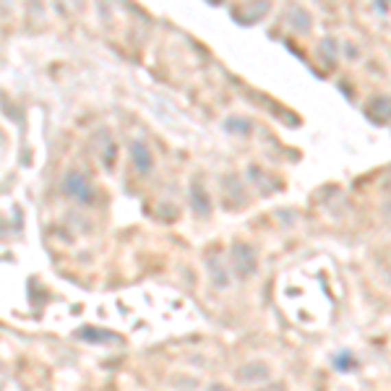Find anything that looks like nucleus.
I'll list each match as a JSON object with an SVG mask.
<instances>
[{"label": "nucleus", "instance_id": "1", "mask_svg": "<svg viewBox=\"0 0 391 391\" xmlns=\"http://www.w3.org/2000/svg\"><path fill=\"white\" fill-rule=\"evenodd\" d=\"M230 269L235 272L237 279H248L259 272V259H256V250L248 246V243H233L230 248Z\"/></svg>", "mask_w": 391, "mask_h": 391}, {"label": "nucleus", "instance_id": "2", "mask_svg": "<svg viewBox=\"0 0 391 391\" xmlns=\"http://www.w3.org/2000/svg\"><path fill=\"white\" fill-rule=\"evenodd\" d=\"M63 193L68 196V198L78 201V204H94V196H97V191H94V185H91V182L81 175V172L71 169V172L63 178Z\"/></svg>", "mask_w": 391, "mask_h": 391}, {"label": "nucleus", "instance_id": "3", "mask_svg": "<svg viewBox=\"0 0 391 391\" xmlns=\"http://www.w3.org/2000/svg\"><path fill=\"white\" fill-rule=\"evenodd\" d=\"M188 201H191V209H193L196 217H209L211 214V196H209V188L204 185L201 178H193L191 185H188Z\"/></svg>", "mask_w": 391, "mask_h": 391}, {"label": "nucleus", "instance_id": "4", "mask_svg": "<svg viewBox=\"0 0 391 391\" xmlns=\"http://www.w3.org/2000/svg\"><path fill=\"white\" fill-rule=\"evenodd\" d=\"M128 156H130V165H133V169H136L139 175H149V172L154 169V156H152V149H149L146 141H141V139L130 141Z\"/></svg>", "mask_w": 391, "mask_h": 391}, {"label": "nucleus", "instance_id": "5", "mask_svg": "<svg viewBox=\"0 0 391 391\" xmlns=\"http://www.w3.org/2000/svg\"><path fill=\"white\" fill-rule=\"evenodd\" d=\"M269 378H272V370H269V365L261 363V360H250V363H243L237 368V381L246 383V386L266 383Z\"/></svg>", "mask_w": 391, "mask_h": 391}, {"label": "nucleus", "instance_id": "6", "mask_svg": "<svg viewBox=\"0 0 391 391\" xmlns=\"http://www.w3.org/2000/svg\"><path fill=\"white\" fill-rule=\"evenodd\" d=\"M97 154H99L104 167H112V165H115L117 143L115 139L110 136V130H99V133H97Z\"/></svg>", "mask_w": 391, "mask_h": 391}, {"label": "nucleus", "instance_id": "7", "mask_svg": "<svg viewBox=\"0 0 391 391\" xmlns=\"http://www.w3.org/2000/svg\"><path fill=\"white\" fill-rule=\"evenodd\" d=\"M76 334L84 342H89V344H117L120 342L115 331H104V329H94V326H84V329H78Z\"/></svg>", "mask_w": 391, "mask_h": 391}, {"label": "nucleus", "instance_id": "8", "mask_svg": "<svg viewBox=\"0 0 391 391\" xmlns=\"http://www.w3.org/2000/svg\"><path fill=\"white\" fill-rule=\"evenodd\" d=\"M206 269H209V279L214 282V287L224 289V287L230 285V269H224V263H222L220 256L206 259Z\"/></svg>", "mask_w": 391, "mask_h": 391}, {"label": "nucleus", "instance_id": "9", "mask_svg": "<svg viewBox=\"0 0 391 391\" xmlns=\"http://www.w3.org/2000/svg\"><path fill=\"white\" fill-rule=\"evenodd\" d=\"M370 117L376 120V123H389L391 120V99L389 97H376L373 102H370Z\"/></svg>", "mask_w": 391, "mask_h": 391}, {"label": "nucleus", "instance_id": "10", "mask_svg": "<svg viewBox=\"0 0 391 391\" xmlns=\"http://www.w3.org/2000/svg\"><path fill=\"white\" fill-rule=\"evenodd\" d=\"M287 19H289L292 29H295V32H300V34H305V32L311 29V16H308V11H305V8H300V5H295L292 11L287 13Z\"/></svg>", "mask_w": 391, "mask_h": 391}, {"label": "nucleus", "instance_id": "11", "mask_svg": "<svg viewBox=\"0 0 391 391\" xmlns=\"http://www.w3.org/2000/svg\"><path fill=\"white\" fill-rule=\"evenodd\" d=\"M224 130H230L235 136H248L253 130V123L248 117H227L224 120Z\"/></svg>", "mask_w": 391, "mask_h": 391}, {"label": "nucleus", "instance_id": "12", "mask_svg": "<svg viewBox=\"0 0 391 391\" xmlns=\"http://www.w3.org/2000/svg\"><path fill=\"white\" fill-rule=\"evenodd\" d=\"M321 55L326 58V63L329 65L337 60V42H334L331 37H326L324 42H321Z\"/></svg>", "mask_w": 391, "mask_h": 391}, {"label": "nucleus", "instance_id": "13", "mask_svg": "<svg viewBox=\"0 0 391 391\" xmlns=\"http://www.w3.org/2000/svg\"><path fill=\"white\" fill-rule=\"evenodd\" d=\"M334 368H337V370H350V368H355V365H352L350 355H339L337 363H334Z\"/></svg>", "mask_w": 391, "mask_h": 391}, {"label": "nucleus", "instance_id": "14", "mask_svg": "<svg viewBox=\"0 0 391 391\" xmlns=\"http://www.w3.org/2000/svg\"><path fill=\"white\" fill-rule=\"evenodd\" d=\"M261 391H287V386L285 383H279V381H274V383H266Z\"/></svg>", "mask_w": 391, "mask_h": 391}, {"label": "nucleus", "instance_id": "15", "mask_svg": "<svg viewBox=\"0 0 391 391\" xmlns=\"http://www.w3.org/2000/svg\"><path fill=\"white\" fill-rule=\"evenodd\" d=\"M378 11H381V13L389 11V0H378Z\"/></svg>", "mask_w": 391, "mask_h": 391}, {"label": "nucleus", "instance_id": "16", "mask_svg": "<svg viewBox=\"0 0 391 391\" xmlns=\"http://www.w3.org/2000/svg\"><path fill=\"white\" fill-rule=\"evenodd\" d=\"M209 391H227V389H224V386H220V383H214V386H211Z\"/></svg>", "mask_w": 391, "mask_h": 391}]
</instances>
